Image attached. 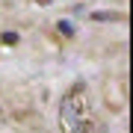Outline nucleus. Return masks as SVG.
Instances as JSON below:
<instances>
[{
	"instance_id": "1",
	"label": "nucleus",
	"mask_w": 133,
	"mask_h": 133,
	"mask_svg": "<svg viewBox=\"0 0 133 133\" xmlns=\"http://www.w3.org/2000/svg\"><path fill=\"white\" fill-rule=\"evenodd\" d=\"M62 130L65 133H95V121L83 112V98L68 95L62 101Z\"/></svg>"
},
{
	"instance_id": "2",
	"label": "nucleus",
	"mask_w": 133,
	"mask_h": 133,
	"mask_svg": "<svg viewBox=\"0 0 133 133\" xmlns=\"http://www.w3.org/2000/svg\"><path fill=\"white\" fill-rule=\"evenodd\" d=\"M92 18H95V21H121V15L118 12H95Z\"/></svg>"
},
{
	"instance_id": "3",
	"label": "nucleus",
	"mask_w": 133,
	"mask_h": 133,
	"mask_svg": "<svg viewBox=\"0 0 133 133\" xmlns=\"http://www.w3.org/2000/svg\"><path fill=\"white\" fill-rule=\"evenodd\" d=\"M59 33H62V36H71V33H74V27L68 24V21H59Z\"/></svg>"
},
{
	"instance_id": "4",
	"label": "nucleus",
	"mask_w": 133,
	"mask_h": 133,
	"mask_svg": "<svg viewBox=\"0 0 133 133\" xmlns=\"http://www.w3.org/2000/svg\"><path fill=\"white\" fill-rule=\"evenodd\" d=\"M3 42L6 44H15V42H18V33H3Z\"/></svg>"
}]
</instances>
